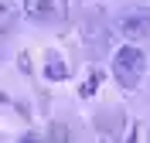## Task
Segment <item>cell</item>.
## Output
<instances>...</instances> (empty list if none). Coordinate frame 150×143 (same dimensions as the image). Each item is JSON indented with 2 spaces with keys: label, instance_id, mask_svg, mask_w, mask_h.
I'll list each match as a JSON object with an SVG mask.
<instances>
[{
  "label": "cell",
  "instance_id": "cell-5",
  "mask_svg": "<svg viewBox=\"0 0 150 143\" xmlns=\"http://www.w3.org/2000/svg\"><path fill=\"white\" fill-rule=\"evenodd\" d=\"M21 143H38V136H24V140H21Z\"/></svg>",
  "mask_w": 150,
  "mask_h": 143
},
{
  "label": "cell",
  "instance_id": "cell-1",
  "mask_svg": "<svg viewBox=\"0 0 150 143\" xmlns=\"http://www.w3.org/2000/svg\"><path fill=\"white\" fill-rule=\"evenodd\" d=\"M143 68H147V58H143V51L137 44L120 48L116 58H112V75H116V82L123 89H137V82L143 78Z\"/></svg>",
  "mask_w": 150,
  "mask_h": 143
},
{
  "label": "cell",
  "instance_id": "cell-3",
  "mask_svg": "<svg viewBox=\"0 0 150 143\" xmlns=\"http://www.w3.org/2000/svg\"><path fill=\"white\" fill-rule=\"evenodd\" d=\"M116 24H120L123 38L140 41V38H147V31H150V14H147V7H130V10H123L116 17Z\"/></svg>",
  "mask_w": 150,
  "mask_h": 143
},
{
  "label": "cell",
  "instance_id": "cell-2",
  "mask_svg": "<svg viewBox=\"0 0 150 143\" xmlns=\"http://www.w3.org/2000/svg\"><path fill=\"white\" fill-rule=\"evenodd\" d=\"M24 14L34 24H62L68 17V0H24Z\"/></svg>",
  "mask_w": 150,
  "mask_h": 143
},
{
  "label": "cell",
  "instance_id": "cell-4",
  "mask_svg": "<svg viewBox=\"0 0 150 143\" xmlns=\"http://www.w3.org/2000/svg\"><path fill=\"white\" fill-rule=\"evenodd\" d=\"M45 75L51 78V82H62V78H68V65L62 61V58H55V55H51V58L45 61Z\"/></svg>",
  "mask_w": 150,
  "mask_h": 143
}]
</instances>
